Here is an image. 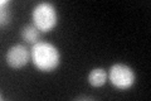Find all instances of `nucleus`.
<instances>
[{
    "mask_svg": "<svg viewBox=\"0 0 151 101\" xmlns=\"http://www.w3.org/2000/svg\"><path fill=\"white\" fill-rule=\"evenodd\" d=\"M32 60L33 63L42 72H50L55 70L59 65V52L54 44L44 41H39L33 44L32 49Z\"/></svg>",
    "mask_w": 151,
    "mask_h": 101,
    "instance_id": "nucleus-1",
    "label": "nucleus"
},
{
    "mask_svg": "<svg viewBox=\"0 0 151 101\" xmlns=\"http://www.w3.org/2000/svg\"><path fill=\"white\" fill-rule=\"evenodd\" d=\"M33 22L40 32H49L57 24V10L50 3H39L33 9Z\"/></svg>",
    "mask_w": 151,
    "mask_h": 101,
    "instance_id": "nucleus-2",
    "label": "nucleus"
},
{
    "mask_svg": "<svg viewBox=\"0 0 151 101\" xmlns=\"http://www.w3.org/2000/svg\"><path fill=\"white\" fill-rule=\"evenodd\" d=\"M107 77L110 78L111 84L119 90H127L135 84L136 76L131 67L124 63L113 65L108 71Z\"/></svg>",
    "mask_w": 151,
    "mask_h": 101,
    "instance_id": "nucleus-3",
    "label": "nucleus"
},
{
    "mask_svg": "<svg viewBox=\"0 0 151 101\" xmlns=\"http://www.w3.org/2000/svg\"><path fill=\"white\" fill-rule=\"evenodd\" d=\"M30 57H32L30 51L25 46L15 44L8 49L5 60L6 63L10 67H13V68H22V67H24L28 63Z\"/></svg>",
    "mask_w": 151,
    "mask_h": 101,
    "instance_id": "nucleus-4",
    "label": "nucleus"
},
{
    "mask_svg": "<svg viewBox=\"0 0 151 101\" xmlns=\"http://www.w3.org/2000/svg\"><path fill=\"white\" fill-rule=\"evenodd\" d=\"M20 36L25 42L30 43V44H35L37 42H39L40 38V31L34 25V24H27L22 28Z\"/></svg>",
    "mask_w": 151,
    "mask_h": 101,
    "instance_id": "nucleus-5",
    "label": "nucleus"
},
{
    "mask_svg": "<svg viewBox=\"0 0 151 101\" xmlns=\"http://www.w3.org/2000/svg\"><path fill=\"white\" fill-rule=\"evenodd\" d=\"M107 73L103 68H93L88 75V82L93 87H100L106 84Z\"/></svg>",
    "mask_w": 151,
    "mask_h": 101,
    "instance_id": "nucleus-6",
    "label": "nucleus"
},
{
    "mask_svg": "<svg viewBox=\"0 0 151 101\" xmlns=\"http://www.w3.org/2000/svg\"><path fill=\"white\" fill-rule=\"evenodd\" d=\"M9 19H10V17H9L8 9L1 8V24H3V25H4V24H8L9 23Z\"/></svg>",
    "mask_w": 151,
    "mask_h": 101,
    "instance_id": "nucleus-7",
    "label": "nucleus"
}]
</instances>
